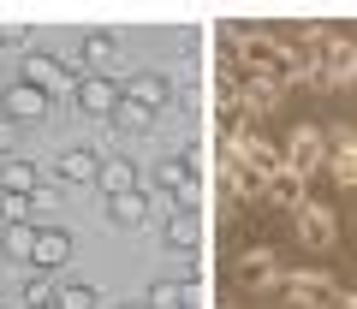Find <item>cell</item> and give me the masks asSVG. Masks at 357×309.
<instances>
[{
	"label": "cell",
	"mask_w": 357,
	"mask_h": 309,
	"mask_svg": "<svg viewBox=\"0 0 357 309\" xmlns=\"http://www.w3.org/2000/svg\"><path fill=\"white\" fill-rule=\"evenodd\" d=\"M262 196H268V203H274V208H286V214H298V208H304V179H292V173H274V179H268L262 184Z\"/></svg>",
	"instance_id": "d6986e66"
},
{
	"label": "cell",
	"mask_w": 357,
	"mask_h": 309,
	"mask_svg": "<svg viewBox=\"0 0 357 309\" xmlns=\"http://www.w3.org/2000/svg\"><path fill=\"white\" fill-rule=\"evenodd\" d=\"M155 196H167V203L173 208H197V161L191 154H161V161H155Z\"/></svg>",
	"instance_id": "7a4b0ae2"
},
{
	"label": "cell",
	"mask_w": 357,
	"mask_h": 309,
	"mask_svg": "<svg viewBox=\"0 0 357 309\" xmlns=\"http://www.w3.org/2000/svg\"><path fill=\"white\" fill-rule=\"evenodd\" d=\"M54 309H102V297H96L89 280H66V285H54Z\"/></svg>",
	"instance_id": "44dd1931"
},
{
	"label": "cell",
	"mask_w": 357,
	"mask_h": 309,
	"mask_svg": "<svg viewBox=\"0 0 357 309\" xmlns=\"http://www.w3.org/2000/svg\"><path fill=\"white\" fill-rule=\"evenodd\" d=\"M143 309H197V285H178V280H155Z\"/></svg>",
	"instance_id": "ac0fdd59"
},
{
	"label": "cell",
	"mask_w": 357,
	"mask_h": 309,
	"mask_svg": "<svg viewBox=\"0 0 357 309\" xmlns=\"http://www.w3.org/2000/svg\"><path fill=\"white\" fill-rule=\"evenodd\" d=\"M0 191L36 196V191H42V173H36V161H24V154H6V161H0Z\"/></svg>",
	"instance_id": "2e32d148"
},
{
	"label": "cell",
	"mask_w": 357,
	"mask_h": 309,
	"mask_svg": "<svg viewBox=\"0 0 357 309\" xmlns=\"http://www.w3.org/2000/svg\"><path fill=\"white\" fill-rule=\"evenodd\" d=\"M18 84H30V90H42L54 102V95H77V60L72 54H24V77Z\"/></svg>",
	"instance_id": "6da1fadb"
},
{
	"label": "cell",
	"mask_w": 357,
	"mask_h": 309,
	"mask_svg": "<svg viewBox=\"0 0 357 309\" xmlns=\"http://www.w3.org/2000/svg\"><path fill=\"white\" fill-rule=\"evenodd\" d=\"M280 167L292 173V179H310L316 167H328V131L321 125H292V137H286V149H280Z\"/></svg>",
	"instance_id": "3957f363"
},
{
	"label": "cell",
	"mask_w": 357,
	"mask_h": 309,
	"mask_svg": "<svg viewBox=\"0 0 357 309\" xmlns=\"http://www.w3.org/2000/svg\"><path fill=\"white\" fill-rule=\"evenodd\" d=\"M119 90H126V102L149 107V113H161V107H173V84H167L161 72H137L131 84H119Z\"/></svg>",
	"instance_id": "8fae6325"
},
{
	"label": "cell",
	"mask_w": 357,
	"mask_h": 309,
	"mask_svg": "<svg viewBox=\"0 0 357 309\" xmlns=\"http://www.w3.org/2000/svg\"><path fill=\"white\" fill-rule=\"evenodd\" d=\"M6 137H13V131H6V119H0V161H6Z\"/></svg>",
	"instance_id": "f1b7e54d"
},
{
	"label": "cell",
	"mask_w": 357,
	"mask_h": 309,
	"mask_svg": "<svg viewBox=\"0 0 357 309\" xmlns=\"http://www.w3.org/2000/svg\"><path fill=\"white\" fill-rule=\"evenodd\" d=\"M155 214V196H143V191H126V196H107V220L114 226H143V220Z\"/></svg>",
	"instance_id": "9a60e30c"
},
{
	"label": "cell",
	"mask_w": 357,
	"mask_h": 309,
	"mask_svg": "<svg viewBox=\"0 0 357 309\" xmlns=\"http://www.w3.org/2000/svg\"><path fill=\"white\" fill-rule=\"evenodd\" d=\"M280 274H286V268H280V256H274L268 244H250V250L238 256V285H244V292H274Z\"/></svg>",
	"instance_id": "8992f818"
},
{
	"label": "cell",
	"mask_w": 357,
	"mask_h": 309,
	"mask_svg": "<svg viewBox=\"0 0 357 309\" xmlns=\"http://www.w3.org/2000/svg\"><path fill=\"white\" fill-rule=\"evenodd\" d=\"M173 268H178V285H197V280H203V250H185V256H173Z\"/></svg>",
	"instance_id": "d4e9b609"
},
{
	"label": "cell",
	"mask_w": 357,
	"mask_h": 309,
	"mask_svg": "<svg viewBox=\"0 0 357 309\" xmlns=\"http://www.w3.org/2000/svg\"><path fill=\"white\" fill-rule=\"evenodd\" d=\"M0 256L18 262V268H30V262H36V226H6L0 232Z\"/></svg>",
	"instance_id": "ffe728a7"
},
{
	"label": "cell",
	"mask_w": 357,
	"mask_h": 309,
	"mask_svg": "<svg viewBox=\"0 0 357 309\" xmlns=\"http://www.w3.org/2000/svg\"><path fill=\"white\" fill-rule=\"evenodd\" d=\"M0 226H36V208H30V196L0 191Z\"/></svg>",
	"instance_id": "7402d4cb"
},
{
	"label": "cell",
	"mask_w": 357,
	"mask_h": 309,
	"mask_svg": "<svg viewBox=\"0 0 357 309\" xmlns=\"http://www.w3.org/2000/svg\"><path fill=\"white\" fill-rule=\"evenodd\" d=\"M18 309H24V303H18Z\"/></svg>",
	"instance_id": "f546056e"
},
{
	"label": "cell",
	"mask_w": 357,
	"mask_h": 309,
	"mask_svg": "<svg viewBox=\"0 0 357 309\" xmlns=\"http://www.w3.org/2000/svg\"><path fill=\"white\" fill-rule=\"evenodd\" d=\"M0 309H6V303H0Z\"/></svg>",
	"instance_id": "4dcf8cb0"
},
{
	"label": "cell",
	"mask_w": 357,
	"mask_h": 309,
	"mask_svg": "<svg viewBox=\"0 0 357 309\" xmlns=\"http://www.w3.org/2000/svg\"><path fill=\"white\" fill-rule=\"evenodd\" d=\"M0 119L6 125H36V119H48V95L30 90V84H13V90H0Z\"/></svg>",
	"instance_id": "30bf717a"
},
{
	"label": "cell",
	"mask_w": 357,
	"mask_h": 309,
	"mask_svg": "<svg viewBox=\"0 0 357 309\" xmlns=\"http://www.w3.org/2000/svg\"><path fill=\"white\" fill-rule=\"evenodd\" d=\"M333 292H340V285H333L321 268H286V274H280V297H286L292 309H328Z\"/></svg>",
	"instance_id": "277c9868"
},
{
	"label": "cell",
	"mask_w": 357,
	"mask_h": 309,
	"mask_svg": "<svg viewBox=\"0 0 357 309\" xmlns=\"http://www.w3.org/2000/svg\"><path fill=\"white\" fill-rule=\"evenodd\" d=\"M30 208H36V220H48V214H54V208H60V196H54V191H48V184H42V191H36V196H30Z\"/></svg>",
	"instance_id": "4316f807"
},
{
	"label": "cell",
	"mask_w": 357,
	"mask_h": 309,
	"mask_svg": "<svg viewBox=\"0 0 357 309\" xmlns=\"http://www.w3.org/2000/svg\"><path fill=\"white\" fill-rule=\"evenodd\" d=\"M161 244H167V256L203 250V220H197V208H167V220H161Z\"/></svg>",
	"instance_id": "9c48e42d"
},
{
	"label": "cell",
	"mask_w": 357,
	"mask_h": 309,
	"mask_svg": "<svg viewBox=\"0 0 357 309\" xmlns=\"http://www.w3.org/2000/svg\"><path fill=\"white\" fill-rule=\"evenodd\" d=\"M328 309H357V292H333V303Z\"/></svg>",
	"instance_id": "83f0119b"
},
{
	"label": "cell",
	"mask_w": 357,
	"mask_h": 309,
	"mask_svg": "<svg viewBox=\"0 0 357 309\" xmlns=\"http://www.w3.org/2000/svg\"><path fill=\"white\" fill-rule=\"evenodd\" d=\"M0 48H30V30L24 24H0Z\"/></svg>",
	"instance_id": "484cf974"
},
{
	"label": "cell",
	"mask_w": 357,
	"mask_h": 309,
	"mask_svg": "<svg viewBox=\"0 0 357 309\" xmlns=\"http://www.w3.org/2000/svg\"><path fill=\"white\" fill-rule=\"evenodd\" d=\"M328 179L340 184V191H357V131L351 125H333L328 131Z\"/></svg>",
	"instance_id": "ba28073f"
},
{
	"label": "cell",
	"mask_w": 357,
	"mask_h": 309,
	"mask_svg": "<svg viewBox=\"0 0 357 309\" xmlns=\"http://www.w3.org/2000/svg\"><path fill=\"white\" fill-rule=\"evenodd\" d=\"M18 292H24V309H54V285H48L42 268H24V285Z\"/></svg>",
	"instance_id": "603a6c76"
},
{
	"label": "cell",
	"mask_w": 357,
	"mask_h": 309,
	"mask_svg": "<svg viewBox=\"0 0 357 309\" xmlns=\"http://www.w3.org/2000/svg\"><path fill=\"white\" fill-rule=\"evenodd\" d=\"M292 226H298V244H304V250H328L333 238H340V220H333L328 203H304L292 214Z\"/></svg>",
	"instance_id": "5b68a950"
},
{
	"label": "cell",
	"mask_w": 357,
	"mask_h": 309,
	"mask_svg": "<svg viewBox=\"0 0 357 309\" xmlns=\"http://www.w3.org/2000/svg\"><path fill=\"white\" fill-rule=\"evenodd\" d=\"M72 102H77V113H89V119H114V107L126 102V90H119L114 77H89V72H84Z\"/></svg>",
	"instance_id": "52a82bcc"
},
{
	"label": "cell",
	"mask_w": 357,
	"mask_h": 309,
	"mask_svg": "<svg viewBox=\"0 0 357 309\" xmlns=\"http://www.w3.org/2000/svg\"><path fill=\"white\" fill-rule=\"evenodd\" d=\"M66 256H72V232L66 226H36V262L30 268L54 274V268H66Z\"/></svg>",
	"instance_id": "4fadbf2b"
},
{
	"label": "cell",
	"mask_w": 357,
	"mask_h": 309,
	"mask_svg": "<svg viewBox=\"0 0 357 309\" xmlns=\"http://www.w3.org/2000/svg\"><path fill=\"white\" fill-rule=\"evenodd\" d=\"M72 60H89V77H107V65L119 60V36H114V30H89L84 54H72Z\"/></svg>",
	"instance_id": "5bb4252c"
},
{
	"label": "cell",
	"mask_w": 357,
	"mask_h": 309,
	"mask_svg": "<svg viewBox=\"0 0 357 309\" xmlns=\"http://www.w3.org/2000/svg\"><path fill=\"white\" fill-rule=\"evenodd\" d=\"M114 125L126 131V137H143V131L155 125V113H149V107H137V102H119L114 107Z\"/></svg>",
	"instance_id": "cb8c5ba5"
},
{
	"label": "cell",
	"mask_w": 357,
	"mask_h": 309,
	"mask_svg": "<svg viewBox=\"0 0 357 309\" xmlns=\"http://www.w3.org/2000/svg\"><path fill=\"white\" fill-rule=\"evenodd\" d=\"M96 173H102V149H60V161H54L60 184H96Z\"/></svg>",
	"instance_id": "7c38bea8"
},
{
	"label": "cell",
	"mask_w": 357,
	"mask_h": 309,
	"mask_svg": "<svg viewBox=\"0 0 357 309\" xmlns=\"http://www.w3.org/2000/svg\"><path fill=\"white\" fill-rule=\"evenodd\" d=\"M96 184H102V196H126V191H137V167H131L126 154H102Z\"/></svg>",
	"instance_id": "e0dca14e"
}]
</instances>
